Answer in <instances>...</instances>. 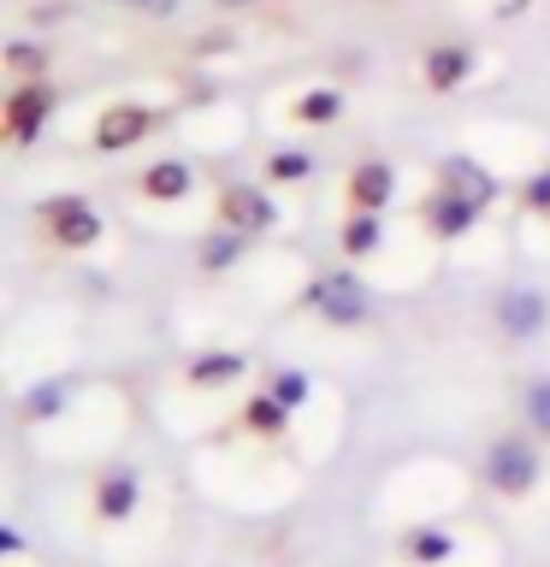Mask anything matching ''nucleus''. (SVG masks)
Wrapping results in <instances>:
<instances>
[{
  "instance_id": "nucleus-9",
  "label": "nucleus",
  "mask_w": 550,
  "mask_h": 567,
  "mask_svg": "<svg viewBox=\"0 0 550 567\" xmlns=\"http://www.w3.org/2000/svg\"><path fill=\"white\" fill-rule=\"evenodd\" d=\"M390 195H397V172H390V159H367V166H355L349 202L361 207V213H385Z\"/></svg>"
},
{
  "instance_id": "nucleus-22",
  "label": "nucleus",
  "mask_w": 550,
  "mask_h": 567,
  "mask_svg": "<svg viewBox=\"0 0 550 567\" xmlns=\"http://www.w3.org/2000/svg\"><path fill=\"white\" fill-rule=\"evenodd\" d=\"M266 390H273V396L296 414V408L308 402V390H314V384H308V372H296V367H291V372H273V384H266Z\"/></svg>"
},
{
  "instance_id": "nucleus-27",
  "label": "nucleus",
  "mask_w": 550,
  "mask_h": 567,
  "mask_svg": "<svg viewBox=\"0 0 550 567\" xmlns=\"http://www.w3.org/2000/svg\"><path fill=\"white\" fill-rule=\"evenodd\" d=\"M131 7H142V12H154V18H166V12L177 7V0H131Z\"/></svg>"
},
{
  "instance_id": "nucleus-16",
  "label": "nucleus",
  "mask_w": 550,
  "mask_h": 567,
  "mask_svg": "<svg viewBox=\"0 0 550 567\" xmlns=\"http://www.w3.org/2000/svg\"><path fill=\"white\" fill-rule=\"evenodd\" d=\"M243 248H248V230L220 225V230H213V237L202 243V266H207V272H225V266L243 260Z\"/></svg>"
},
{
  "instance_id": "nucleus-19",
  "label": "nucleus",
  "mask_w": 550,
  "mask_h": 567,
  "mask_svg": "<svg viewBox=\"0 0 550 567\" xmlns=\"http://www.w3.org/2000/svg\"><path fill=\"white\" fill-rule=\"evenodd\" d=\"M243 420H248V432H266V437H273V432H284V425H291V408H284L273 390H266V396H255V402L243 408Z\"/></svg>"
},
{
  "instance_id": "nucleus-28",
  "label": "nucleus",
  "mask_w": 550,
  "mask_h": 567,
  "mask_svg": "<svg viewBox=\"0 0 550 567\" xmlns=\"http://www.w3.org/2000/svg\"><path fill=\"white\" fill-rule=\"evenodd\" d=\"M30 18H35V24H60V18H65V7H35Z\"/></svg>"
},
{
  "instance_id": "nucleus-3",
  "label": "nucleus",
  "mask_w": 550,
  "mask_h": 567,
  "mask_svg": "<svg viewBox=\"0 0 550 567\" xmlns=\"http://www.w3.org/2000/svg\"><path fill=\"white\" fill-rule=\"evenodd\" d=\"M48 230H53V243L60 248H95L101 243V213L83 202V195H53L48 202Z\"/></svg>"
},
{
  "instance_id": "nucleus-18",
  "label": "nucleus",
  "mask_w": 550,
  "mask_h": 567,
  "mask_svg": "<svg viewBox=\"0 0 550 567\" xmlns=\"http://www.w3.org/2000/svg\"><path fill=\"white\" fill-rule=\"evenodd\" d=\"M65 402H71V379H42V384L24 396V414H30V420H53Z\"/></svg>"
},
{
  "instance_id": "nucleus-13",
  "label": "nucleus",
  "mask_w": 550,
  "mask_h": 567,
  "mask_svg": "<svg viewBox=\"0 0 550 567\" xmlns=\"http://www.w3.org/2000/svg\"><path fill=\"white\" fill-rule=\"evenodd\" d=\"M473 78V53L468 48H456V42H444V48H432L426 53V89H456V83H468Z\"/></svg>"
},
{
  "instance_id": "nucleus-5",
  "label": "nucleus",
  "mask_w": 550,
  "mask_h": 567,
  "mask_svg": "<svg viewBox=\"0 0 550 567\" xmlns=\"http://www.w3.org/2000/svg\"><path fill=\"white\" fill-rule=\"evenodd\" d=\"M544 319H550V308H544L539 290H503L497 296V326H503L509 337H521V343L544 331Z\"/></svg>"
},
{
  "instance_id": "nucleus-2",
  "label": "nucleus",
  "mask_w": 550,
  "mask_h": 567,
  "mask_svg": "<svg viewBox=\"0 0 550 567\" xmlns=\"http://www.w3.org/2000/svg\"><path fill=\"white\" fill-rule=\"evenodd\" d=\"M314 313L319 319H332V326H361V319L373 313V296H367V284L355 278V272H332V278H319L314 290Z\"/></svg>"
},
{
  "instance_id": "nucleus-20",
  "label": "nucleus",
  "mask_w": 550,
  "mask_h": 567,
  "mask_svg": "<svg viewBox=\"0 0 550 567\" xmlns=\"http://www.w3.org/2000/svg\"><path fill=\"white\" fill-rule=\"evenodd\" d=\"M337 113H344V95H337V89H308V95L296 101L302 124H337Z\"/></svg>"
},
{
  "instance_id": "nucleus-21",
  "label": "nucleus",
  "mask_w": 550,
  "mask_h": 567,
  "mask_svg": "<svg viewBox=\"0 0 550 567\" xmlns=\"http://www.w3.org/2000/svg\"><path fill=\"white\" fill-rule=\"evenodd\" d=\"M521 414L532 425V437H550V379H532L521 390Z\"/></svg>"
},
{
  "instance_id": "nucleus-14",
  "label": "nucleus",
  "mask_w": 550,
  "mask_h": 567,
  "mask_svg": "<svg viewBox=\"0 0 550 567\" xmlns=\"http://www.w3.org/2000/svg\"><path fill=\"white\" fill-rule=\"evenodd\" d=\"M195 184L190 159H154L149 172H142V189H149V202H184Z\"/></svg>"
},
{
  "instance_id": "nucleus-23",
  "label": "nucleus",
  "mask_w": 550,
  "mask_h": 567,
  "mask_svg": "<svg viewBox=\"0 0 550 567\" xmlns=\"http://www.w3.org/2000/svg\"><path fill=\"white\" fill-rule=\"evenodd\" d=\"M266 172H273L278 184H296V177H308V172H314V159L302 154V148H278L273 159H266Z\"/></svg>"
},
{
  "instance_id": "nucleus-25",
  "label": "nucleus",
  "mask_w": 550,
  "mask_h": 567,
  "mask_svg": "<svg viewBox=\"0 0 550 567\" xmlns=\"http://www.w3.org/2000/svg\"><path fill=\"white\" fill-rule=\"evenodd\" d=\"M527 207H532V213H550V172H539V177L527 184Z\"/></svg>"
},
{
  "instance_id": "nucleus-4",
  "label": "nucleus",
  "mask_w": 550,
  "mask_h": 567,
  "mask_svg": "<svg viewBox=\"0 0 550 567\" xmlns=\"http://www.w3.org/2000/svg\"><path fill=\"white\" fill-rule=\"evenodd\" d=\"M149 131H154V113H149V106L119 101V106H106V113L95 118V154H124V148H136Z\"/></svg>"
},
{
  "instance_id": "nucleus-10",
  "label": "nucleus",
  "mask_w": 550,
  "mask_h": 567,
  "mask_svg": "<svg viewBox=\"0 0 550 567\" xmlns=\"http://www.w3.org/2000/svg\"><path fill=\"white\" fill-rule=\"evenodd\" d=\"M479 202H468V195H456V189H438L432 202H426V225L438 230V237H461V230H473L479 225Z\"/></svg>"
},
{
  "instance_id": "nucleus-24",
  "label": "nucleus",
  "mask_w": 550,
  "mask_h": 567,
  "mask_svg": "<svg viewBox=\"0 0 550 567\" xmlns=\"http://www.w3.org/2000/svg\"><path fill=\"white\" fill-rule=\"evenodd\" d=\"M7 65L24 71V78H42V71H48V53L35 48V42H12V48H7Z\"/></svg>"
},
{
  "instance_id": "nucleus-6",
  "label": "nucleus",
  "mask_w": 550,
  "mask_h": 567,
  "mask_svg": "<svg viewBox=\"0 0 550 567\" xmlns=\"http://www.w3.org/2000/svg\"><path fill=\"white\" fill-rule=\"evenodd\" d=\"M136 503H142V473L136 467L101 473V485H95V514H101V520H131Z\"/></svg>"
},
{
  "instance_id": "nucleus-7",
  "label": "nucleus",
  "mask_w": 550,
  "mask_h": 567,
  "mask_svg": "<svg viewBox=\"0 0 550 567\" xmlns=\"http://www.w3.org/2000/svg\"><path fill=\"white\" fill-rule=\"evenodd\" d=\"M48 113H53V95L42 83H30V89H18L12 95V106H7V131H12V142H30L42 136V124H48Z\"/></svg>"
},
{
  "instance_id": "nucleus-15",
  "label": "nucleus",
  "mask_w": 550,
  "mask_h": 567,
  "mask_svg": "<svg viewBox=\"0 0 550 567\" xmlns=\"http://www.w3.org/2000/svg\"><path fill=\"white\" fill-rule=\"evenodd\" d=\"M403 556L415 561V567H438V561L456 556V538H450L444 526H415V532L403 538Z\"/></svg>"
},
{
  "instance_id": "nucleus-26",
  "label": "nucleus",
  "mask_w": 550,
  "mask_h": 567,
  "mask_svg": "<svg viewBox=\"0 0 550 567\" xmlns=\"http://www.w3.org/2000/svg\"><path fill=\"white\" fill-rule=\"evenodd\" d=\"M0 549H7V556H18V549H24V532L7 526V532H0Z\"/></svg>"
},
{
  "instance_id": "nucleus-1",
  "label": "nucleus",
  "mask_w": 550,
  "mask_h": 567,
  "mask_svg": "<svg viewBox=\"0 0 550 567\" xmlns=\"http://www.w3.org/2000/svg\"><path fill=\"white\" fill-rule=\"evenodd\" d=\"M486 485L497 496H527L532 485H539V450H532V437L509 432V437L491 443L486 450Z\"/></svg>"
},
{
  "instance_id": "nucleus-12",
  "label": "nucleus",
  "mask_w": 550,
  "mask_h": 567,
  "mask_svg": "<svg viewBox=\"0 0 550 567\" xmlns=\"http://www.w3.org/2000/svg\"><path fill=\"white\" fill-rule=\"evenodd\" d=\"M243 372H248V354H243V349H207V354H195V361H190V384H195V390L237 384Z\"/></svg>"
},
{
  "instance_id": "nucleus-11",
  "label": "nucleus",
  "mask_w": 550,
  "mask_h": 567,
  "mask_svg": "<svg viewBox=\"0 0 550 567\" xmlns=\"http://www.w3.org/2000/svg\"><path fill=\"white\" fill-rule=\"evenodd\" d=\"M220 213H225V225H237V230H248V237H255V230H273V219H278V207L266 202L261 189H225V202H220Z\"/></svg>"
},
{
  "instance_id": "nucleus-17",
  "label": "nucleus",
  "mask_w": 550,
  "mask_h": 567,
  "mask_svg": "<svg viewBox=\"0 0 550 567\" xmlns=\"http://www.w3.org/2000/svg\"><path fill=\"white\" fill-rule=\"evenodd\" d=\"M379 243H385V213H361V207H355V219L344 225V248H349V255H379Z\"/></svg>"
},
{
  "instance_id": "nucleus-8",
  "label": "nucleus",
  "mask_w": 550,
  "mask_h": 567,
  "mask_svg": "<svg viewBox=\"0 0 550 567\" xmlns=\"http://www.w3.org/2000/svg\"><path fill=\"white\" fill-rule=\"evenodd\" d=\"M444 189H456V195H468V202H479V207H491L497 202V177L479 166V159H468V154H444Z\"/></svg>"
}]
</instances>
